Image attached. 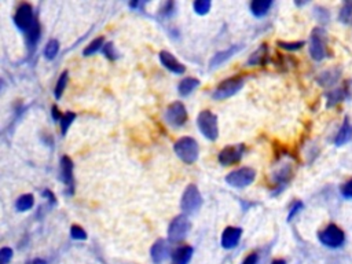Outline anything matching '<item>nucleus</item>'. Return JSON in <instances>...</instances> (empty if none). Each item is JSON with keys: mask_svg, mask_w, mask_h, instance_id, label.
I'll use <instances>...</instances> for the list:
<instances>
[{"mask_svg": "<svg viewBox=\"0 0 352 264\" xmlns=\"http://www.w3.org/2000/svg\"><path fill=\"white\" fill-rule=\"evenodd\" d=\"M176 155L186 164H194L198 160V143L190 136L177 139L174 144Z\"/></svg>", "mask_w": 352, "mask_h": 264, "instance_id": "f257e3e1", "label": "nucleus"}, {"mask_svg": "<svg viewBox=\"0 0 352 264\" xmlns=\"http://www.w3.org/2000/svg\"><path fill=\"white\" fill-rule=\"evenodd\" d=\"M318 238L325 247L330 248V249H337V248H341L346 244L344 231L336 224H329L328 227H325L318 234Z\"/></svg>", "mask_w": 352, "mask_h": 264, "instance_id": "f03ea898", "label": "nucleus"}, {"mask_svg": "<svg viewBox=\"0 0 352 264\" xmlns=\"http://www.w3.org/2000/svg\"><path fill=\"white\" fill-rule=\"evenodd\" d=\"M197 126L199 131L202 132L205 138L209 140H216L219 136V127H217V117L210 110H202L197 119Z\"/></svg>", "mask_w": 352, "mask_h": 264, "instance_id": "7ed1b4c3", "label": "nucleus"}, {"mask_svg": "<svg viewBox=\"0 0 352 264\" xmlns=\"http://www.w3.org/2000/svg\"><path fill=\"white\" fill-rule=\"evenodd\" d=\"M326 43H328V35L326 30L322 28H315L311 35L310 41V54L315 61H322L326 57Z\"/></svg>", "mask_w": 352, "mask_h": 264, "instance_id": "20e7f679", "label": "nucleus"}, {"mask_svg": "<svg viewBox=\"0 0 352 264\" xmlns=\"http://www.w3.org/2000/svg\"><path fill=\"white\" fill-rule=\"evenodd\" d=\"M242 86H244V79L242 77H239V76L230 77V79L222 81L219 86L216 87L212 97H213V99H217V101L233 97L234 94H237L242 88Z\"/></svg>", "mask_w": 352, "mask_h": 264, "instance_id": "39448f33", "label": "nucleus"}, {"mask_svg": "<svg viewBox=\"0 0 352 264\" xmlns=\"http://www.w3.org/2000/svg\"><path fill=\"white\" fill-rule=\"evenodd\" d=\"M14 22L18 26L19 30H22L23 33L26 35L30 29L33 28V25L37 21L34 18L33 7L28 4V3H22L21 6L18 7L17 12L14 15Z\"/></svg>", "mask_w": 352, "mask_h": 264, "instance_id": "423d86ee", "label": "nucleus"}, {"mask_svg": "<svg viewBox=\"0 0 352 264\" xmlns=\"http://www.w3.org/2000/svg\"><path fill=\"white\" fill-rule=\"evenodd\" d=\"M255 176L256 172L252 168L244 167L228 173L227 176H226V182H227L230 186H233V187L242 189V187H246V186H249L250 183H253Z\"/></svg>", "mask_w": 352, "mask_h": 264, "instance_id": "0eeeda50", "label": "nucleus"}, {"mask_svg": "<svg viewBox=\"0 0 352 264\" xmlns=\"http://www.w3.org/2000/svg\"><path fill=\"white\" fill-rule=\"evenodd\" d=\"M201 204H202V198H201V193L198 191V189L194 184L187 186V189L183 193L182 202H180L183 212H186L187 215L197 212L201 208Z\"/></svg>", "mask_w": 352, "mask_h": 264, "instance_id": "6e6552de", "label": "nucleus"}, {"mask_svg": "<svg viewBox=\"0 0 352 264\" xmlns=\"http://www.w3.org/2000/svg\"><path fill=\"white\" fill-rule=\"evenodd\" d=\"M188 230H190V222H188L187 216H184V215L176 216V218L171 222L170 229H168V238H170V241H182L183 238L187 236Z\"/></svg>", "mask_w": 352, "mask_h": 264, "instance_id": "1a4fd4ad", "label": "nucleus"}, {"mask_svg": "<svg viewBox=\"0 0 352 264\" xmlns=\"http://www.w3.org/2000/svg\"><path fill=\"white\" fill-rule=\"evenodd\" d=\"M165 120L172 127H182L187 121V110L182 102H174L165 110Z\"/></svg>", "mask_w": 352, "mask_h": 264, "instance_id": "9d476101", "label": "nucleus"}, {"mask_svg": "<svg viewBox=\"0 0 352 264\" xmlns=\"http://www.w3.org/2000/svg\"><path fill=\"white\" fill-rule=\"evenodd\" d=\"M244 144H235V146H227L219 153V162L227 167V165H233L235 162H238L242 155H244Z\"/></svg>", "mask_w": 352, "mask_h": 264, "instance_id": "9b49d317", "label": "nucleus"}, {"mask_svg": "<svg viewBox=\"0 0 352 264\" xmlns=\"http://www.w3.org/2000/svg\"><path fill=\"white\" fill-rule=\"evenodd\" d=\"M61 179L65 186L69 189V193L73 194L74 178H73V162L68 155H63L61 158Z\"/></svg>", "mask_w": 352, "mask_h": 264, "instance_id": "f8f14e48", "label": "nucleus"}, {"mask_svg": "<svg viewBox=\"0 0 352 264\" xmlns=\"http://www.w3.org/2000/svg\"><path fill=\"white\" fill-rule=\"evenodd\" d=\"M242 236V230L238 227H227L222 234V247L226 249L237 247L239 242V238Z\"/></svg>", "mask_w": 352, "mask_h": 264, "instance_id": "ddd939ff", "label": "nucleus"}, {"mask_svg": "<svg viewBox=\"0 0 352 264\" xmlns=\"http://www.w3.org/2000/svg\"><path fill=\"white\" fill-rule=\"evenodd\" d=\"M160 61L164 65L165 68L171 72H174L176 75H182L184 73V66L179 62L171 52L161 51L160 52Z\"/></svg>", "mask_w": 352, "mask_h": 264, "instance_id": "4468645a", "label": "nucleus"}, {"mask_svg": "<svg viewBox=\"0 0 352 264\" xmlns=\"http://www.w3.org/2000/svg\"><path fill=\"white\" fill-rule=\"evenodd\" d=\"M171 253V247L170 244L164 240H159V241L154 244L152 247V259H153L154 263H163L165 259L170 256Z\"/></svg>", "mask_w": 352, "mask_h": 264, "instance_id": "2eb2a0df", "label": "nucleus"}, {"mask_svg": "<svg viewBox=\"0 0 352 264\" xmlns=\"http://www.w3.org/2000/svg\"><path fill=\"white\" fill-rule=\"evenodd\" d=\"M352 139V124L350 123L348 119L344 120L343 126L340 127V130L337 132L335 138V144L336 146H343V144L348 143Z\"/></svg>", "mask_w": 352, "mask_h": 264, "instance_id": "dca6fc26", "label": "nucleus"}, {"mask_svg": "<svg viewBox=\"0 0 352 264\" xmlns=\"http://www.w3.org/2000/svg\"><path fill=\"white\" fill-rule=\"evenodd\" d=\"M340 69L325 70L318 76V83L322 87H333L340 79Z\"/></svg>", "mask_w": 352, "mask_h": 264, "instance_id": "f3484780", "label": "nucleus"}, {"mask_svg": "<svg viewBox=\"0 0 352 264\" xmlns=\"http://www.w3.org/2000/svg\"><path fill=\"white\" fill-rule=\"evenodd\" d=\"M191 256H193V248L191 247L184 245V247L177 248L172 255V264H187Z\"/></svg>", "mask_w": 352, "mask_h": 264, "instance_id": "a211bd4d", "label": "nucleus"}, {"mask_svg": "<svg viewBox=\"0 0 352 264\" xmlns=\"http://www.w3.org/2000/svg\"><path fill=\"white\" fill-rule=\"evenodd\" d=\"M239 50H241V46H234L231 47V48L226 50V51L217 52V54L213 55V58L210 59V66H212V68H216V66L222 65L223 62H226L227 59H230V58L233 57L234 54L237 51H239Z\"/></svg>", "mask_w": 352, "mask_h": 264, "instance_id": "6ab92c4d", "label": "nucleus"}, {"mask_svg": "<svg viewBox=\"0 0 352 264\" xmlns=\"http://www.w3.org/2000/svg\"><path fill=\"white\" fill-rule=\"evenodd\" d=\"M271 6H273L271 0H255L250 3V11L256 17H263L267 14Z\"/></svg>", "mask_w": 352, "mask_h": 264, "instance_id": "aec40b11", "label": "nucleus"}, {"mask_svg": "<svg viewBox=\"0 0 352 264\" xmlns=\"http://www.w3.org/2000/svg\"><path fill=\"white\" fill-rule=\"evenodd\" d=\"M347 97H348V92H347L346 88H335V90H332L326 95V98H328V108H332V106H336L337 104H340L341 101H344Z\"/></svg>", "mask_w": 352, "mask_h": 264, "instance_id": "412c9836", "label": "nucleus"}, {"mask_svg": "<svg viewBox=\"0 0 352 264\" xmlns=\"http://www.w3.org/2000/svg\"><path fill=\"white\" fill-rule=\"evenodd\" d=\"M199 86V81L197 80V79H193V77H187V79H184V80L180 81V84H179V94L182 95V97H187L188 94H191V92L197 88V87Z\"/></svg>", "mask_w": 352, "mask_h": 264, "instance_id": "4be33fe9", "label": "nucleus"}, {"mask_svg": "<svg viewBox=\"0 0 352 264\" xmlns=\"http://www.w3.org/2000/svg\"><path fill=\"white\" fill-rule=\"evenodd\" d=\"M26 43H28L29 50H34V47L37 44V40L40 37V25L39 22H36L33 25V28L29 30L26 33Z\"/></svg>", "mask_w": 352, "mask_h": 264, "instance_id": "5701e85b", "label": "nucleus"}, {"mask_svg": "<svg viewBox=\"0 0 352 264\" xmlns=\"http://www.w3.org/2000/svg\"><path fill=\"white\" fill-rule=\"evenodd\" d=\"M33 195L32 194H23L21 195L19 198L17 200V202H15V208H17L18 211H28V209H30V208L33 207Z\"/></svg>", "mask_w": 352, "mask_h": 264, "instance_id": "b1692460", "label": "nucleus"}, {"mask_svg": "<svg viewBox=\"0 0 352 264\" xmlns=\"http://www.w3.org/2000/svg\"><path fill=\"white\" fill-rule=\"evenodd\" d=\"M266 57H267V46L263 44V46L255 52L252 54V57L249 58L248 63L249 65H259V63H264L266 62Z\"/></svg>", "mask_w": 352, "mask_h": 264, "instance_id": "393cba45", "label": "nucleus"}, {"mask_svg": "<svg viewBox=\"0 0 352 264\" xmlns=\"http://www.w3.org/2000/svg\"><path fill=\"white\" fill-rule=\"evenodd\" d=\"M339 19H340L343 23H348L351 22L352 19V1H346L340 10V15H339Z\"/></svg>", "mask_w": 352, "mask_h": 264, "instance_id": "a878e982", "label": "nucleus"}, {"mask_svg": "<svg viewBox=\"0 0 352 264\" xmlns=\"http://www.w3.org/2000/svg\"><path fill=\"white\" fill-rule=\"evenodd\" d=\"M58 51H59V43L57 40H50L44 48V55L47 59H54L57 57Z\"/></svg>", "mask_w": 352, "mask_h": 264, "instance_id": "bb28decb", "label": "nucleus"}, {"mask_svg": "<svg viewBox=\"0 0 352 264\" xmlns=\"http://www.w3.org/2000/svg\"><path fill=\"white\" fill-rule=\"evenodd\" d=\"M66 84H68V72H63L61 77H59V80H58L57 86H55V90H54V94H55L57 99L62 97L63 91L66 88Z\"/></svg>", "mask_w": 352, "mask_h": 264, "instance_id": "cd10ccee", "label": "nucleus"}, {"mask_svg": "<svg viewBox=\"0 0 352 264\" xmlns=\"http://www.w3.org/2000/svg\"><path fill=\"white\" fill-rule=\"evenodd\" d=\"M103 44V37H98V39H95L94 41H91L88 46L85 47L84 51H83V54H84L85 57H88V55H92V54H95L97 51H99L101 50V47H102Z\"/></svg>", "mask_w": 352, "mask_h": 264, "instance_id": "c85d7f7f", "label": "nucleus"}, {"mask_svg": "<svg viewBox=\"0 0 352 264\" xmlns=\"http://www.w3.org/2000/svg\"><path fill=\"white\" fill-rule=\"evenodd\" d=\"M210 1L209 0H197V1H194V10H195V12L197 14H199V15H205V14H208L210 10Z\"/></svg>", "mask_w": 352, "mask_h": 264, "instance_id": "c756f323", "label": "nucleus"}, {"mask_svg": "<svg viewBox=\"0 0 352 264\" xmlns=\"http://www.w3.org/2000/svg\"><path fill=\"white\" fill-rule=\"evenodd\" d=\"M74 119H76V115H74L73 112H66V113L62 116V119H61V131H62V135L66 133L68 128L70 127V124L73 123Z\"/></svg>", "mask_w": 352, "mask_h": 264, "instance_id": "7c9ffc66", "label": "nucleus"}, {"mask_svg": "<svg viewBox=\"0 0 352 264\" xmlns=\"http://www.w3.org/2000/svg\"><path fill=\"white\" fill-rule=\"evenodd\" d=\"M315 18L318 19V22L321 23H328L330 19V12L325 8V7H315Z\"/></svg>", "mask_w": 352, "mask_h": 264, "instance_id": "2f4dec72", "label": "nucleus"}, {"mask_svg": "<svg viewBox=\"0 0 352 264\" xmlns=\"http://www.w3.org/2000/svg\"><path fill=\"white\" fill-rule=\"evenodd\" d=\"M70 236H72V238L73 240H77V241H84V240H87V233L84 231V229L83 227H80V226H72V229H70Z\"/></svg>", "mask_w": 352, "mask_h": 264, "instance_id": "473e14b6", "label": "nucleus"}, {"mask_svg": "<svg viewBox=\"0 0 352 264\" xmlns=\"http://www.w3.org/2000/svg\"><path fill=\"white\" fill-rule=\"evenodd\" d=\"M278 46L284 50H288V51H296V50H300L301 47L304 46V41H292V43H288V41H278Z\"/></svg>", "mask_w": 352, "mask_h": 264, "instance_id": "72a5a7b5", "label": "nucleus"}, {"mask_svg": "<svg viewBox=\"0 0 352 264\" xmlns=\"http://www.w3.org/2000/svg\"><path fill=\"white\" fill-rule=\"evenodd\" d=\"M103 54H105L109 59H116V58L119 57V54H117L116 50H114L113 43H108L106 46L103 47Z\"/></svg>", "mask_w": 352, "mask_h": 264, "instance_id": "f704fd0d", "label": "nucleus"}, {"mask_svg": "<svg viewBox=\"0 0 352 264\" xmlns=\"http://www.w3.org/2000/svg\"><path fill=\"white\" fill-rule=\"evenodd\" d=\"M11 258L12 251L10 248H3V249L0 251V262H1V264H7L11 260Z\"/></svg>", "mask_w": 352, "mask_h": 264, "instance_id": "c9c22d12", "label": "nucleus"}, {"mask_svg": "<svg viewBox=\"0 0 352 264\" xmlns=\"http://www.w3.org/2000/svg\"><path fill=\"white\" fill-rule=\"evenodd\" d=\"M341 195L344 198H352V179L341 186Z\"/></svg>", "mask_w": 352, "mask_h": 264, "instance_id": "e433bc0d", "label": "nucleus"}, {"mask_svg": "<svg viewBox=\"0 0 352 264\" xmlns=\"http://www.w3.org/2000/svg\"><path fill=\"white\" fill-rule=\"evenodd\" d=\"M303 202L301 201H296L295 204H293V207L290 208V212H289V216H288V220H292V219L295 218L296 213H299L303 209Z\"/></svg>", "mask_w": 352, "mask_h": 264, "instance_id": "4c0bfd02", "label": "nucleus"}, {"mask_svg": "<svg viewBox=\"0 0 352 264\" xmlns=\"http://www.w3.org/2000/svg\"><path fill=\"white\" fill-rule=\"evenodd\" d=\"M257 255L256 253H250L248 258L245 259L244 262H242V264H257Z\"/></svg>", "mask_w": 352, "mask_h": 264, "instance_id": "58836bf2", "label": "nucleus"}, {"mask_svg": "<svg viewBox=\"0 0 352 264\" xmlns=\"http://www.w3.org/2000/svg\"><path fill=\"white\" fill-rule=\"evenodd\" d=\"M52 119H54L55 121L62 119V116H61V113H59V110H58L57 106H52Z\"/></svg>", "mask_w": 352, "mask_h": 264, "instance_id": "ea45409f", "label": "nucleus"}, {"mask_svg": "<svg viewBox=\"0 0 352 264\" xmlns=\"http://www.w3.org/2000/svg\"><path fill=\"white\" fill-rule=\"evenodd\" d=\"M43 194L47 195V197H48V200H50L51 202H55V200H54V195H52L51 191H48V190H46V191H44Z\"/></svg>", "mask_w": 352, "mask_h": 264, "instance_id": "a19ab883", "label": "nucleus"}, {"mask_svg": "<svg viewBox=\"0 0 352 264\" xmlns=\"http://www.w3.org/2000/svg\"><path fill=\"white\" fill-rule=\"evenodd\" d=\"M26 264H46V262L41 260V259H34V260H32V262H29V263Z\"/></svg>", "mask_w": 352, "mask_h": 264, "instance_id": "79ce46f5", "label": "nucleus"}, {"mask_svg": "<svg viewBox=\"0 0 352 264\" xmlns=\"http://www.w3.org/2000/svg\"><path fill=\"white\" fill-rule=\"evenodd\" d=\"M273 264H286V262L282 260V259H278V260H274Z\"/></svg>", "mask_w": 352, "mask_h": 264, "instance_id": "37998d69", "label": "nucleus"}]
</instances>
